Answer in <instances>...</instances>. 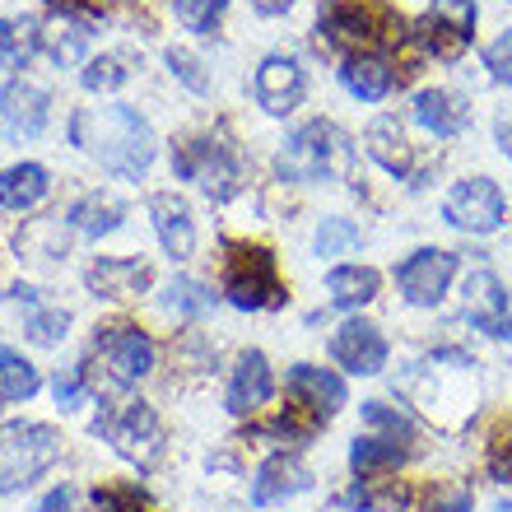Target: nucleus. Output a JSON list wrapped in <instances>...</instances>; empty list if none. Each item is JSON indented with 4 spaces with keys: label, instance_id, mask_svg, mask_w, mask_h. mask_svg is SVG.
<instances>
[{
    "label": "nucleus",
    "instance_id": "nucleus-21",
    "mask_svg": "<svg viewBox=\"0 0 512 512\" xmlns=\"http://www.w3.org/2000/svg\"><path fill=\"white\" fill-rule=\"evenodd\" d=\"M340 80L350 89L354 98H364V103H378V98L391 94V84H396V70H391L387 56L378 52H354L340 70Z\"/></svg>",
    "mask_w": 512,
    "mask_h": 512
},
{
    "label": "nucleus",
    "instance_id": "nucleus-5",
    "mask_svg": "<svg viewBox=\"0 0 512 512\" xmlns=\"http://www.w3.org/2000/svg\"><path fill=\"white\" fill-rule=\"evenodd\" d=\"M94 433H103V438L117 447V457L135 461V466H149V461L159 457V415H154V405H145V401L108 405V410L98 415Z\"/></svg>",
    "mask_w": 512,
    "mask_h": 512
},
{
    "label": "nucleus",
    "instance_id": "nucleus-37",
    "mask_svg": "<svg viewBox=\"0 0 512 512\" xmlns=\"http://www.w3.org/2000/svg\"><path fill=\"white\" fill-rule=\"evenodd\" d=\"M168 70L187 84L191 94H205V89H210V75L201 70V61H196L191 52H182V47H168Z\"/></svg>",
    "mask_w": 512,
    "mask_h": 512
},
{
    "label": "nucleus",
    "instance_id": "nucleus-12",
    "mask_svg": "<svg viewBox=\"0 0 512 512\" xmlns=\"http://www.w3.org/2000/svg\"><path fill=\"white\" fill-rule=\"evenodd\" d=\"M308 94V75L294 56H266L261 70H256V103L270 112V117H284L294 112Z\"/></svg>",
    "mask_w": 512,
    "mask_h": 512
},
{
    "label": "nucleus",
    "instance_id": "nucleus-41",
    "mask_svg": "<svg viewBox=\"0 0 512 512\" xmlns=\"http://www.w3.org/2000/svg\"><path fill=\"white\" fill-rule=\"evenodd\" d=\"M489 471H494V480L512 485V443H499L494 452H489Z\"/></svg>",
    "mask_w": 512,
    "mask_h": 512
},
{
    "label": "nucleus",
    "instance_id": "nucleus-27",
    "mask_svg": "<svg viewBox=\"0 0 512 512\" xmlns=\"http://www.w3.org/2000/svg\"><path fill=\"white\" fill-rule=\"evenodd\" d=\"M122 219H126L122 201H112V196H103V191L75 201V210H70V224H75L80 233H89V238H103V233L122 229Z\"/></svg>",
    "mask_w": 512,
    "mask_h": 512
},
{
    "label": "nucleus",
    "instance_id": "nucleus-8",
    "mask_svg": "<svg viewBox=\"0 0 512 512\" xmlns=\"http://www.w3.org/2000/svg\"><path fill=\"white\" fill-rule=\"evenodd\" d=\"M443 215L447 224H457L466 233H494L503 224V191L489 177H466L447 191Z\"/></svg>",
    "mask_w": 512,
    "mask_h": 512
},
{
    "label": "nucleus",
    "instance_id": "nucleus-29",
    "mask_svg": "<svg viewBox=\"0 0 512 512\" xmlns=\"http://www.w3.org/2000/svg\"><path fill=\"white\" fill-rule=\"evenodd\" d=\"M14 298H19V303H28V336L38 340V345H56V340L66 336L70 317L61 308H42L38 294H33L28 284H19V289H14Z\"/></svg>",
    "mask_w": 512,
    "mask_h": 512
},
{
    "label": "nucleus",
    "instance_id": "nucleus-15",
    "mask_svg": "<svg viewBox=\"0 0 512 512\" xmlns=\"http://www.w3.org/2000/svg\"><path fill=\"white\" fill-rule=\"evenodd\" d=\"M149 219H154V233H159L163 252L173 256V261H187L191 247H196V224H191L187 201L173 196V191H159V196H149Z\"/></svg>",
    "mask_w": 512,
    "mask_h": 512
},
{
    "label": "nucleus",
    "instance_id": "nucleus-14",
    "mask_svg": "<svg viewBox=\"0 0 512 512\" xmlns=\"http://www.w3.org/2000/svg\"><path fill=\"white\" fill-rule=\"evenodd\" d=\"M84 280H89V289L98 298H140L149 289V280H154V270L140 256H98Z\"/></svg>",
    "mask_w": 512,
    "mask_h": 512
},
{
    "label": "nucleus",
    "instance_id": "nucleus-22",
    "mask_svg": "<svg viewBox=\"0 0 512 512\" xmlns=\"http://www.w3.org/2000/svg\"><path fill=\"white\" fill-rule=\"evenodd\" d=\"M368 154L387 168L391 177H410L415 173V154H410V140L405 131L391 117H378V122L368 126Z\"/></svg>",
    "mask_w": 512,
    "mask_h": 512
},
{
    "label": "nucleus",
    "instance_id": "nucleus-16",
    "mask_svg": "<svg viewBox=\"0 0 512 512\" xmlns=\"http://www.w3.org/2000/svg\"><path fill=\"white\" fill-rule=\"evenodd\" d=\"M308 485H312V471L303 466V457L280 452V457H270L266 466L256 471L252 503H256V508H270V503H284V499H294V494H303Z\"/></svg>",
    "mask_w": 512,
    "mask_h": 512
},
{
    "label": "nucleus",
    "instance_id": "nucleus-25",
    "mask_svg": "<svg viewBox=\"0 0 512 512\" xmlns=\"http://www.w3.org/2000/svg\"><path fill=\"white\" fill-rule=\"evenodd\" d=\"M42 47V24L38 19H0V66L24 70L33 61V52Z\"/></svg>",
    "mask_w": 512,
    "mask_h": 512
},
{
    "label": "nucleus",
    "instance_id": "nucleus-40",
    "mask_svg": "<svg viewBox=\"0 0 512 512\" xmlns=\"http://www.w3.org/2000/svg\"><path fill=\"white\" fill-rule=\"evenodd\" d=\"M84 368H89V364L70 368L66 378H56V405H75V401H80V391H84Z\"/></svg>",
    "mask_w": 512,
    "mask_h": 512
},
{
    "label": "nucleus",
    "instance_id": "nucleus-45",
    "mask_svg": "<svg viewBox=\"0 0 512 512\" xmlns=\"http://www.w3.org/2000/svg\"><path fill=\"white\" fill-rule=\"evenodd\" d=\"M298 0H252V10L256 14H284V10H294Z\"/></svg>",
    "mask_w": 512,
    "mask_h": 512
},
{
    "label": "nucleus",
    "instance_id": "nucleus-19",
    "mask_svg": "<svg viewBox=\"0 0 512 512\" xmlns=\"http://www.w3.org/2000/svg\"><path fill=\"white\" fill-rule=\"evenodd\" d=\"M270 391H275V378H270V364L261 350H247L233 368V382H229V410L233 415H252L261 405L270 401Z\"/></svg>",
    "mask_w": 512,
    "mask_h": 512
},
{
    "label": "nucleus",
    "instance_id": "nucleus-13",
    "mask_svg": "<svg viewBox=\"0 0 512 512\" xmlns=\"http://www.w3.org/2000/svg\"><path fill=\"white\" fill-rule=\"evenodd\" d=\"M331 359H336L340 368H350V373H359V378H373V373H382L387 368V340H382V331L373 322H345L336 331V340H331Z\"/></svg>",
    "mask_w": 512,
    "mask_h": 512
},
{
    "label": "nucleus",
    "instance_id": "nucleus-24",
    "mask_svg": "<svg viewBox=\"0 0 512 512\" xmlns=\"http://www.w3.org/2000/svg\"><path fill=\"white\" fill-rule=\"evenodd\" d=\"M378 270L373 266H336L326 275V294L336 308H364L378 298Z\"/></svg>",
    "mask_w": 512,
    "mask_h": 512
},
{
    "label": "nucleus",
    "instance_id": "nucleus-4",
    "mask_svg": "<svg viewBox=\"0 0 512 512\" xmlns=\"http://www.w3.org/2000/svg\"><path fill=\"white\" fill-rule=\"evenodd\" d=\"M224 294L233 308L261 312V308H280L284 303V284L275 270V256L266 247H233L229 270H224Z\"/></svg>",
    "mask_w": 512,
    "mask_h": 512
},
{
    "label": "nucleus",
    "instance_id": "nucleus-1",
    "mask_svg": "<svg viewBox=\"0 0 512 512\" xmlns=\"http://www.w3.org/2000/svg\"><path fill=\"white\" fill-rule=\"evenodd\" d=\"M70 140L117 177H145L154 163V131L135 108H80L70 122Z\"/></svg>",
    "mask_w": 512,
    "mask_h": 512
},
{
    "label": "nucleus",
    "instance_id": "nucleus-11",
    "mask_svg": "<svg viewBox=\"0 0 512 512\" xmlns=\"http://www.w3.org/2000/svg\"><path fill=\"white\" fill-rule=\"evenodd\" d=\"M373 38H378V14L359 0H331L317 19V47H326V52H350V47H364Z\"/></svg>",
    "mask_w": 512,
    "mask_h": 512
},
{
    "label": "nucleus",
    "instance_id": "nucleus-32",
    "mask_svg": "<svg viewBox=\"0 0 512 512\" xmlns=\"http://www.w3.org/2000/svg\"><path fill=\"white\" fill-rule=\"evenodd\" d=\"M224 5H229V0H173L177 19H182V24H187L191 33H210V28L219 24Z\"/></svg>",
    "mask_w": 512,
    "mask_h": 512
},
{
    "label": "nucleus",
    "instance_id": "nucleus-9",
    "mask_svg": "<svg viewBox=\"0 0 512 512\" xmlns=\"http://www.w3.org/2000/svg\"><path fill=\"white\" fill-rule=\"evenodd\" d=\"M461 298H466V317H471L485 336H494V340L512 336V298L494 270H471L466 284H461Z\"/></svg>",
    "mask_w": 512,
    "mask_h": 512
},
{
    "label": "nucleus",
    "instance_id": "nucleus-33",
    "mask_svg": "<svg viewBox=\"0 0 512 512\" xmlns=\"http://www.w3.org/2000/svg\"><path fill=\"white\" fill-rule=\"evenodd\" d=\"M359 247V229H354L350 219H322V229H317V256H340Z\"/></svg>",
    "mask_w": 512,
    "mask_h": 512
},
{
    "label": "nucleus",
    "instance_id": "nucleus-3",
    "mask_svg": "<svg viewBox=\"0 0 512 512\" xmlns=\"http://www.w3.org/2000/svg\"><path fill=\"white\" fill-rule=\"evenodd\" d=\"M61 457V433L47 424H0V494H19Z\"/></svg>",
    "mask_w": 512,
    "mask_h": 512
},
{
    "label": "nucleus",
    "instance_id": "nucleus-6",
    "mask_svg": "<svg viewBox=\"0 0 512 512\" xmlns=\"http://www.w3.org/2000/svg\"><path fill=\"white\" fill-rule=\"evenodd\" d=\"M173 168H177V177L196 182V187H201L205 196H215V201L233 196V191H238V173H243V168H238V154H233L224 140H215V135L182 145L173 154Z\"/></svg>",
    "mask_w": 512,
    "mask_h": 512
},
{
    "label": "nucleus",
    "instance_id": "nucleus-23",
    "mask_svg": "<svg viewBox=\"0 0 512 512\" xmlns=\"http://www.w3.org/2000/svg\"><path fill=\"white\" fill-rule=\"evenodd\" d=\"M47 196V168L38 163H14L0 173V210H33Z\"/></svg>",
    "mask_w": 512,
    "mask_h": 512
},
{
    "label": "nucleus",
    "instance_id": "nucleus-46",
    "mask_svg": "<svg viewBox=\"0 0 512 512\" xmlns=\"http://www.w3.org/2000/svg\"><path fill=\"white\" fill-rule=\"evenodd\" d=\"M494 512H512V503H494Z\"/></svg>",
    "mask_w": 512,
    "mask_h": 512
},
{
    "label": "nucleus",
    "instance_id": "nucleus-26",
    "mask_svg": "<svg viewBox=\"0 0 512 512\" xmlns=\"http://www.w3.org/2000/svg\"><path fill=\"white\" fill-rule=\"evenodd\" d=\"M84 42H89V24L75 19V14H56L52 24H47V33H42V52L52 56L56 66H75Z\"/></svg>",
    "mask_w": 512,
    "mask_h": 512
},
{
    "label": "nucleus",
    "instance_id": "nucleus-44",
    "mask_svg": "<svg viewBox=\"0 0 512 512\" xmlns=\"http://www.w3.org/2000/svg\"><path fill=\"white\" fill-rule=\"evenodd\" d=\"M494 140H499V149L512 159V108L499 112V122H494Z\"/></svg>",
    "mask_w": 512,
    "mask_h": 512
},
{
    "label": "nucleus",
    "instance_id": "nucleus-38",
    "mask_svg": "<svg viewBox=\"0 0 512 512\" xmlns=\"http://www.w3.org/2000/svg\"><path fill=\"white\" fill-rule=\"evenodd\" d=\"M94 508L98 512H145V494L135 485H108L94 494Z\"/></svg>",
    "mask_w": 512,
    "mask_h": 512
},
{
    "label": "nucleus",
    "instance_id": "nucleus-30",
    "mask_svg": "<svg viewBox=\"0 0 512 512\" xmlns=\"http://www.w3.org/2000/svg\"><path fill=\"white\" fill-rule=\"evenodd\" d=\"M38 391V368L24 354L0 350V401H28Z\"/></svg>",
    "mask_w": 512,
    "mask_h": 512
},
{
    "label": "nucleus",
    "instance_id": "nucleus-36",
    "mask_svg": "<svg viewBox=\"0 0 512 512\" xmlns=\"http://www.w3.org/2000/svg\"><path fill=\"white\" fill-rule=\"evenodd\" d=\"M364 419L373 424V429H387L391 443H396V438H410V433H415V424H410V419H405L401 410H391L387 401H368V405H364Z\"/></svg>",
    "mask_w": 512,
    "mask_h": 512
},
{
    "label": "nucleus",
    "instance_id": "nucleus-43",
    "mask_svg": "<svg viewBox=\"0 0 512 512\" xmlns=\"http://www.w3.org/2000/svg\"><path fill=\"white\" fill-rule=\"evenodd\" d=\"M38 512H75V494H70L66 485L52 489V494H47V499L38 503Z\"/></svg>",
    "mask_w": 512,
    "mask_h": 512
},
{
    "label": "nucleus",
    "instance_id": "nucleus-28",
    "mask_svg": "<svg viewBox=\"0 0 512 512\" xmlns=\"http://www.w3.org/2000/svg\"><path fill=\"white\" fill-rule=\"evenodd\" d=\"M401 457L405 452L391 438H354V447H350V466L359 480H378L382 471H396Z\"/></svg>",
    "mask_w": 512,
    "mask_h": 512
},
{
    "label": "nucleus",
    "instance_id": "nucleus-20",
    "mask_svg": "<svg viewBox=\"0 0 512 512\" xmlns=\"http://www.w3.org/2000/svg\"><path fill=\"white\" fill-rule=\"evenodd\" d=\"M0 117L10 122V131L38 135L47 126V89H38L28 80H10L0 89Z\"/></svg>",
    "mask_w": 512,
    "mask_h": 512
},
{
    "label": "nucleus",
    "instance_id": "nucleus-31",
    "mask_svg": "<svg viewBox=\"0 0 512 512\" xmlns=\"http://www.w3.org/2000/svg\"><path fill=\"white\" fill-rule=\"evenodd\" d=\"M163 303L173 312H187V317H201V312H210V303H215V294L205 289V284L196 280H173L168 284V294H163Z\"/></svg>",
    "mask_w": 512,
    "mask_h": 512
},
{
    "label": "nucleus",
    "instance_id": "nucleus-2",
    "mask_svg": "<svg viewBox=\"0 0 512 512\" xmlns=\"http://www.w3.org/2000/svg\"><path fill=\"white\" fill-rule=\"evenodd\" d=\"M354 149L345 131L331 122H308L298 126L275 154L284 182H326V177H350Z\"/></svg>",
    "mask_w": 512,
    "mask_h": 512
},
{
    "label": "nucleus",
    "instance_id": "nucleus-35",
    "mask_svg": "<svg viewBox=\"0 0 512 512\" xmlns=\"http://www.w3.org/2000/svg\"><path fill=\"white\" fill-rule=\"evenodd\" d=\"M433 19H438V24H447L452 33H461V38H471L475 0H433Z\"/></svg>",
    "mask_w": 512,
    "mask_h": 512
},
{
    "label": "nucleus",
    "instance_id": "nucleus-42",
    "mask_svg": "<svg viewBox=\"0 0 512 512\" xmlns=\"http://www.w3.org/2000/svg\"><path fill=\"white\" fill-rule=\"evenodd\" d=\"M429 512H471V494L466 489H447L443 499H433Z\"/></svg>",
    "mask_w": 512,
    "mask_h": 512
},
{
    "label": "nucleus",
    "instance_id": "nucleus-39",
    "mask_svg": "<svg viewBox=\"0 0 512 512\" xmlns=\"http://www.w3.org/2000/svg\"><path fill=\"white\" fill-rule=\"evenodd\" d=\"M485 66H489V75H494V80L512 89V28L485 47Z\"/></svg>",
    "mask_w": 512,
    "mask_h": 512
},
{
    "label": "nucleus",
    "instance_id": "nucleus-34",
    "mask_svg": "<svg viewBox=\"0 0 512 512\" xmlns=\"http://www.w3.org/2000/svg\"><path fill=\"white\" fill-rule=\"evenodd\" d=\"M80 84H84V89H94V94H103V89H122L126 70H122V61H117V56H98V61H89V66H84Z\"/></svg>",
    "mask_w": 512,
    "mask_h": 512
},
{
    "label": "nucleus",
    "instance_id": "nucleus-7",
    "mask_svg": "<svg viewBox=\"0 0 512 512\" xmlns=\"http://www.w3.org/2000/svg\"><path fill=\"white\" fill-rule=\"evenodd\" d=\"M457 275V256L443 247H419L415 256H405L396 270V289L405 294V303L415 308H438L447 294V284Z\"/></svg>",
    "mask_w": 512,
    "mask_h": 512
},
{
    "label": "nucleus",
    "instance_id": "nucleus-18",
    "mask_svg": "<svg viewBox=\"0 0 512 512\" xmlns=\"http://www.w3.org/2000/svg\"><path fill=\"white\" fill-rule=\"evenodd\" d=\"M415 122L424 131L452 140V135H461L471 126V103L461 94H452V89H424V94H415Z\"/></svg>",
    "mask_w": 512,
    "mask_h": 512
},
{
    "label": "nucleus",
    "instance_id": "nucleus-17",
    "mask_svg": "<svg viewBox=\"0 0 512 512\" xmlns=\"http://www.w3.org/2000/svg\"><path fill=\"white\" fill-rule=\"evenodd\" d=\"M289 396H294L312 419H326V415H336L340 405H345V382H340L331 368L298 364L294 373H289Z\"/></svg>",
    "mask_w": 512,
    "mask_h": 512
},
{
    "label": "nucleus",
    "instance_id": "nucleus-10",
    "mask_svg": "<svg viewBox=\"0 0 512 512\" xmlns=\"http://www.w3.org/2000/svg\"><path fill=\"white\" fill-rule=\"evenodd\" d=\"M94 354L112 368L117 382H135L154 368V340L135 326H103L94 340Z\"/></svg>",
    "mask_w": 512,
    "mask_h": 512
}]
</instances>
